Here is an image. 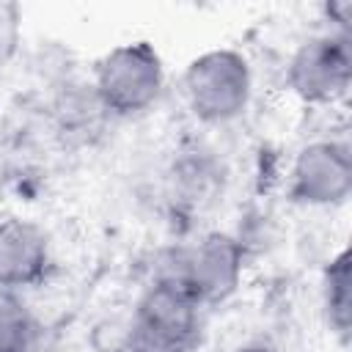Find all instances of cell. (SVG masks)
Here are the masks:
<instances>
[{"label":"cell","instance_id":"10","mask_svg":"<svg viewBox=\"0 0 352 352\" xmlns=\"http://www.w3.org/2000/svg\"><path fill=\"white\" fill-rule=\"evenodd\" d=\"M19 36H22V14L16 3H0V66H6L16 47H19Z\"/></svg>","mask_w":352,"mask_h":352},{"label":"cell","instance_id":"11","mask_svg":"<svg viewBox=\"0 0 352 352\" xmlns=\"http://www.w3.org/2000/svg\"><path fill=\"white\" fill-rule=\"evenodd\" d=\"M234 352H272V349L264 346V344H242V346H236Z\"/></svg>","mask_w":352,"mask_h":352},{"label":"cell","instance_id":"8","mask_svg":"<svg viewBox=\"0 0 352 352\" xmlns=\"http://www.w3.org/2000/svg\"><path fill=\"white\" fill-rule=\"evenodd\" d=\"M322 311L330 333L346 344L352 327V256L349 248L338 250L322 272Z\"/></svg>","mask_w":352,"mask_h":352},{"label":"cell","instance_id":"2","mask_svg":"<svg viewBox=\"0 0 352 352\" xmlns=\"http://www.w3.org/2000/svg\"><path fill=\"white\" fill-rule=\"evenodd\" d=\"M250 94L253 74L239 50H206L192 58L184 72L187 107L204 124H228L239 118L250 104Z\"/></svg>","mask_w":352,"mask_h":352},{"label":"cell","instance_id":"7","mask_svg":"<svg viewBox=\"0 0 352 352\" xmlns=\"http://www.w3.org/2000/svg\"><path fill=\"white\" fill-rule=\"evenodd\" d=\"M52 253L47 231L28 217L0 220V289L16 292L47 278Z\"/></svg>","mask_w":352,"mask_h":352},{"label":"cell","instance_id":"6","mask_svg":"<svg viewBox=\"0 0 352 352\" xmlns=\"http://www.w3.org/2000/svg\"><path fill=\"white\" fill-rule=\"evenodd\" d=\"M352 192V154L344 140L302 146L289 170V195L302 206H338Z\"/></svg>","mask_w":352,"mask_h":352},{"label":"cell","instance_id":"4","mask_svg":"<svg viewBox=\"0 0 352 352\" xmlns=\"http://www.w3.org/2000/svg\"><path fill=\"white\" fill-rule=\"evenodd\" d=\"M289 91L305 104H333L346 96L352 82L349 33H322L302 41L286 66Z\"/></svg>","mask_w":352,"mask_h":352},{"label":"cell","instance_id":"5","mask_svg":"<svg viewBox=\"0 0 352 352\" xmlns=\"http://www.w3.org/2000/svg\"><path fill=\"white\" fill-rule=\"evenodd\" d=\"M204 308L228 300L245 275V250L242 242L231 234L212 231L190 245L170 272Z\"/></svg>","mask_w":352,"mask_h":352},{"label":"cell","instance_id":"1","mask_svg":"<svg viewBox=\"0 0 352 352\" xmlns=\"http://www.w3.org/2000/svg\"><path fill=\"white\" fill-rule=\"evenodd\" d=\"M204 330V305L170 275H160L135 302L129 352H192Z\"/></svg>","mask_w":352,"mask_h":352},{"label":"cell","instance_id":"9","mask_svg":"<svg viewBox=\"0 0 352 352\" xmlns=\"http://www.w3.org/2000/svg\"><path fill=\"white\" fill-rule=\"evenodd\" d=\"M41 324L14 297H0V352H38Z\"/></svg>","mask_w":352,"mask_h":352},{"label":"cell","instance_id":"3","mask_svg":"<svg viewBox=\"0 0 352 352\" xmlns=\"http://www.w3.org/2000/svg\"><path fill=\"white\" fill-rule=\"evenodd\" d=\"M165 88V66L151 41H126L102 55L94 91L104 110L116 116L146 113Z\"/></svg>","mask_w":352,"mask_h":352}]
</instances>
